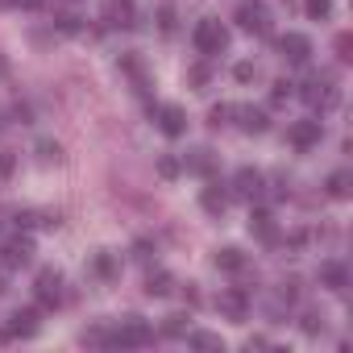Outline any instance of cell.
<instances>
[{
    "label": "cell",
    "mask_w": 353,
    "mask_h": 353,
    "mask_svg": "<svg viewBox=\"0 0 353 353\" xmlns=\"http://www.w3.org/2000/svg\"><path fill=\"white\" fill-rule=\"evenodd\" d=\"M192 42H196V50H200L204 59H216V54L229 50V30H225L216 17H204V21H196Z\"/></svg>",
    "instance_id": "obj_1"
},
{
    "label": "cell",
    "mask_w": 353,
    "mask_h": 353,
    "mask_svg": "<svg viewBox=\"0 0 353 353\" xmlns=\"http://www.w3.org/2000/svg\"><path fill=\"white\" fill-rule=\"evenodd\" d=\"M154 341V328H150V320H141V316H125L121 324H117V332H108V345H121V349H141V345H150Z\"/></svg>",
    "instance_id": "obj_2"
},
{
    "label": "cell",
    "mask_w": 353,
    "mask_h": 353,
    "mask_svg": "<svg viewBox=\"0 0 353 353\" xmlns=\"http://www.w3.org/2000/svg\"><path fill=\"white\" fill-rule=\"evenodd\" d=\"M299 96H303L312 108H336V100H341L332 71H320V75H312V79L303 83V92H299Z\"/></svg>",
    "instance_id": "obj_3"
},
{
    "label": "cell",
    "mask_w": 353,
    "mask_h": 353,
    "mask_svg": "<svg viewBox=\"0 0 353 353\" xmlns=\"http://www.w3.org/2000/svg\"><path fill=\"white\" fill-rule=\"evenodd\" d=\"M237 26L245 30V34H258V38H270V9L262 5V0H241L237 5Z\"/></svg>",
    "instance_id": "obj_4"
},
{
    "label": "cell",
    "mask_w": 353,
    "mask_h": 353,
    "mask_svg": "<svg viewBox=\"0 0 353 353\" xmlns=\"http://www.w3.org/2000/svg\"><path fill=\"white\" fill-rule=\"evenodd\" d=\"M34 295H38L42 307H59V303H63V274H59L54 266L38 270V279H34Z\"/></svg>",
    "instance_id": "obj_5"
},
{
    "label": "cell",
    "mask_w": 353,
    "mask_h": 353,
    "mask_svg": "<svg viewBox=\"0 0 353 353\" xmlns=\"http://www.w3.org/2000/svg\"><path fill=\"white\" fill-rule=\"evenodd\" d=\"M274 46H279V54H283L291 67H303V63L312 59V42H307L303 34H283V38H274Z\"/></svg>",
    "instance_id": "obj_6"
},
{
    "label": "cell",
    "mask_w": 353,
    "mask_h": 353,
    "mask_svg": "<svg viewBox=\"0 0 353 353\" xmlns=\"http://www.w3.org/2000/svg\"><path fill=\"white\" fill-rule=\"evenodd\" d=\"M216 307H221V312H225L229 320L245 324V316H250V291H245V287H229V291H221Z\"/></svg>",
    "instance_id": "obj_7"
},
{
    "label": "cell",
    "mask_w": 353,
    "mask_h": 353,
    "mask_svg": "<svg viewBox=\"0 0 353 353\" xmlns=\"http://www.w3.org/2000/svg\"><path fill=\"white\" fill-rule=\"evenodd\" d=\"M154 117H158V129H162L166 137H183V133H188V112H183L179 104H158Z\"/></svg>",
    "instance_id": "obj_8"
},
{
    "label": "cell",
    "mask_w": 353,
    "mask_h": 353,
    "mask_svg": "<svg viewBox=\"0 0 353 353\" xmlns=\"http://www.w3.org/2000/svg\"><path fill=\"white\" fill-rule=\"evenodd\" d=\"M320 137H324V125H320V121H295V125L287 129V141H291L295 150H312V145H320Z\"/></svg>",
    "instance_id": "obj_9"
},
{
    "label": "cell",
    "mask_w": 353,
    "mask_h": 353,
    "mask_svg": "<svg viewBox=\"0 0 353 353\" xmlns=\"http://www.w3.org/2000/svg\"><path fill=\"white\" fill-rule=\"evenodd\" d=\"M38 328H42V312H38V307H17V312L9 316V332L21 336V341L38 336Z\"/></svg>",
    "instance_id": "obj_10"
},
{
    "label": "cell",
    "mask_w": 353,
    "mask_h": 353,
    "mask_svg": "<svg viewBox=\"0 0 353 353\" xmlns=\"http://www.w3.org/2000/svg\"><path fill=\"white\" fill-rule=\"evenodd\" d=\"M133 21H137V5H133V0H104V26L129 30Z\"/></svg>",
    "instance_id": "obj_11"
},
{
    "label": "cell",
    "mask_w": 353,
    "mask_h": 353,
    "mask_svg": "<svg viewBox=\"0 0 353 353\" xmlns=\"http://www.w3.org/2000/svg\"><path fill=\"white\" fill-rule=\"evenodd\" d=\"M30 258H34V241H30V237H13V241L0 245V262H5L9 270H13V266H26Z\"/></svg>",
    "instance_id": "obj_12"
},
{
    "label": "cell",
    "mask_w": 353,
    "mask_h": 353,
    "mask_svg": "<svg viewBox=\"0 0 353 353\" xmlns=\"http://www.w3.org/2000/svg\"><path fill=\"white\" fill-rule=\"evenodd\" d=\"M250 233H254L258 241H266V245H279V229H274L270 208H254V212H250Z\"/></svg>",
    "instance_id": "obj_13"
},
{
    "label": "cell",
    "mask_w": 353,
    "mask_h": 353,
    "mask_svg": "<svg viewBox=\"0 0 353 353\" xmlns=\"http://www.w3.org/2000/svg\"><path fill=\"white\" fill-rule=\"evenodd\" d=\"M262 170H254V166H241L237 174H233V188H237V196H245V200H258L262 196Z\"/></svg>",
    "instance_id": "obj_14"
},
{
    "label": "cell",
    "mask_w": 353,
    "mask_h": 353,
    "mask_svg": "<svg viewBox=\"0 0 353 353\" xmlns=\"http://www.w3.org/2000/svg\"><path fill=\"white\" fill-rule=\"evenodd\" d=\"M320 283L328 291H349V266L345 262H320Z\"/></svg>",
    "instance_id": "obj_15"
},
{
    "label": "cell",
    "mask_w": 353,
    "mask_h": 353,
    "mask_svg": "<svg viewBox=\"0 0 353 353\" xmlns=\"http://www.w3.org/2000/svg\"><path fill=\"white\" fill-rule=\"evenodd\" d=\"M92 274H96L100 283H112V279H121V262H117V254H108V250L92 254Z\"/></svg>",
    "instance_id": "obj_16"
},
{
    "label": "cell",
    "mask_w": 353,
    "mask_h": 353,
    "mask_svg": "<svg viewBox=\"0 0 353 353\" xmlns=\"http://www.w3.org/2000/svg\"><path fill=\"white\" fill-rule=\"evenodd\" d=\"M233 117H241V129H245V133H266V129H270L266 108H254V104H250V108H237Z\"/></svg>",
    "instance_id": "obj_17"
},
{
    "label": "cell",
    "mask_w": 353,
    "mask_h": 353,
    "mask_svg": "<svg viewBox=\"0 0 353 353\" xmlns=\"http://www.w3.org/2000/svg\"><path fill=\"white\" fill-rule=\"evenodd\" d=\"M212 262H216V270H229V274L245 270V254H241L237 245H221V250L212 254Z\"/></svg>",
    "instance_id": "obj_18"
},
{
    "label": "cell",
    "mask_w": 353,
    "mask_h": 353,
    "mask_svg": "<svg viewBox=\"0 0 353 353\" xmlns=\"http://www.w3.org/2000/svg\"><path fill=\"white\" fill-rule=\"evenodd\" d=\"M200 208H204V212H212V216H221V212L229 208V196L221 192V183H208V188L200 192Z\"/></svg>",
    "instance_id": "obj_19"
},
{
    "label": "cell",
    "mask_w": 353,
    "mask_h": 353,
    "mask_svg": "<svg viewBox=\"0 0 353 353\" xmlns=\"http://www.w3.org/2000/svg\"><path fill=\"white\" fill-rule=\"evenodd\" d=\"M170 291H174V279H170L166 270H150V274H145V295H150V299H166Z\"/></svg>",
    "instance_id": "obj_20"
},
{
    "label": "cell",
    "mask_w": 353,
    "mask_h": 353,
    "mask_svg": "<svg viewBox=\"0 0 353 353\" xmlns=\"http://www.w3.org/2000/svg\"><path fill=\"white\" fill-rule=\"evenodd\" d=\"M324 188H328L332 200H349V192H353V174H349V170H332L328 179H324Z\"/></svg>",
    "instance_id": "obj_21"
},
{
    "label": "cell",
    "mask_w": 353,
    "mask_h": 353,
    "mask_svg": "<svg viewBox=\"0 0 353 353\" xmlns=\"http://www.w3.org/2000/svg\"><path fill=\"white\" fill-rule=\"evenodd\" d=\"M188 332H192L188 312H174V316H166V320H162V336H188Z\"/></svg>",
    "instance_id": "obj_22"
},
{
    "label": "cell",
    "mask_w": 353,
    "mask_h": 353,
    "mask_svg": "<svg viewBox=\"0 0 353 353\" xmlns=\"http://www.w3.org/2000/svg\"><path fill=\"white\" fill-rule=\"evenodd\" d=\"M188 341H192V349H204V353H221L225 349V341L216 332H204V328L200 332H188Z\"/></svg>",
    "instance_id": "obj_23"
},
{
    "label": "cell",
    "mask_w": 353,
    "mask_h": 353,
    "mask_svg": "<svg viewBox=\"0 0 353 353\" xmlns=\"http://www.w3.org/2000/svg\"><path fill=\"white\" fill-rule=\"evenodd\" d=\"M154 170H158V179H179V174H183V162L174 158V154H162V158L154 162Z\"/></svg>",
    "instance_id": "obj_24"
},
{
    "label": "cell",
    "mask_w": 353,
    "mask_h": 353,
    "mask_svg": "<svg viewBox=\"0 0 353 353\" xmlns=\"http://www.w3.org/2000/svg\"><path fill=\"white\" fill-rule=\"evenodd\" d=\"M183 166H188V170H196V174H212V166H216V162H212V150H192V158H188Z\"/></svg>",
    "instance_id": "obj_25"
},
{
    "label": "cell",
    "mask_w": 353,
    "mask_h": 353,
    "mask_svg": "<svg viewBox=\"0 0 353 353\" xmlns=\"http://www.w3.org/2000/svg\"><path fill=\"white\" fill-rule=\"evenodd\" d=\"M303 13L312 21H328L332 17V0H303Z\"/></svg>",
    "instance_id": "obj_26"
},
{
    "label": "cell",
    "mask_w": 353,
    "mask_h": 353,
    "mask_svg": "<svg viewBox=\"0 0 353 353\" xmlns=\"http://www.w3.org/2000/svg\"><path fill=\"white\" fill-rule=\"evenodd\" d=\"M291 96H295V83H291V79H274V83H270V104H274V108L287 104Z\"/></svg>",
    "instance_id": "obj_27"
},
{
    "label": "cell",
    "mask_w": 353,
    "mask_h": 353,
    "mask_svg": "<svg viewBox=\"0 0 353 353\" xmlns=\"http://www.w3.org/2000/svg\"><path fill=\"white\" fill-rule=\"evenodd\" d=\"M154 17H158V30H162L166 38L179 30V17H174V9H170V5H158V13H154Z\"/></svg>",
    "instance_id": "obj_28"
},
{
    "label": "cell",
    "mask_w": 353,
    "mask_h": 353,
    "mask_svg": "<svg viewBox=\"0 0 353 353\" xmlns=\"http://www.w3.org/2000/svg\"><path fill=\"white\" fill-rule=\"evenodd\" d=\"M208 79H212V67L208 63H192L188 67V83L192 88H208Z\"/></svg>",
    "instance_id": "obj_29"
},
{
    "label": "cell",
    "mask_w": 353,
    "mask_h": 353,
    "mask_svg": "<svg viewBox=\"0 0 353 353\" xmlns=\"http://www.w3.org/2000/svg\"><path fill=\"white\" fill-rule=\"evenodd\" d=\"M233 112H237L233 104H212V108H208V125H212V129H221V125H229V117H233Z\"/></svg>",
    "instance_id": "obj_30"
},
{
    "label": "cell",
    "mask_w": 353,
    "mask_h": 353,
    "mask_svg": "<svg viewBox=\"0 0 353 353\" xmlns=\"http://www.w3.org/2000/svg\"><path fill=\"white\" fill-rule=\"evenodd\" d=\"M38 158H42V162H63V145L50 141V137H42V141H38Z\"/></svg>",
    "instance_id": "obj_31"
},
{
    "label": "cell",
    "mask_w": 353,
    "mask_h": 353,
    "mask_svg": "<svg viewBox=\"0 0 353 353\" xmlns=\"http://www.w3.org/2000/svg\"><path fill=\"white\" fill-rule=\"evenodd\" d=\"M54 30H59V34H79L83 21H79L75 13H59V17H54Z\"/></svg>",
    "instance_id": "obj_32"
},
{
    "label": "cell",
    "mask_w": 353,
    "mask_h": 353,
    "mask_svg": "<svg viewBox=\"0 0 353 353\" xmlns=\"http://www.w3.org/2000/svg\"><path fill=\"white\" fill-rule=\"evenodd\" d=\"M336 59L341 63H353V38L349 34H336Z\"/></svg>",
    "instance_id": "obj_33"
},
{
    "label": "cell",
    "mask_w": 353,
    "mask_h": 353,
    "mask_svg": "<svg viewBox=\"0 0 353 353\" xmlns=\"http://www.w3.org/2000/svg\"><path fill=\"white\" fill-rule=\"evenodd\" d=\"M233 79H237V83H254V79H258V67H254V63H237V67H233Z\"/></svg>",
    "instance_id": "obj_34"
},
{
    "label": "cell",
    "mask_w": 353,
    "mask_h": 353,
    "mask_svg": "<svg viewBox=\"0 0 353 353\" xmlns=\"http://www.w3.org/2000/svg\"><path fill=\"white\" fill-rule=\"evenodd\" d=\"M303 332H307V336H316V332H324V316H316V312H307V316H303Z\"/></svg>",
    "instance_id": "obj_35"
},
{
    "label": "cell",
    "mask_w": 353,
    "mask_h": 353,
    "mask_svg": "<svg viewBox=\"0 0 353 353\" xmlns=\"http://www.w3.org/2000/svg\"><path fill=\"white\" fill-rule=\"evenodd\" d=\"M13 166H17V158H13L9 150H0V183H5L9 174H13Z\"/></svg>",
    "instance_id": "obj_36"
},
{
    "label": "cell",
    "mask_w": 353,
    "mask_h": 353,
    "mask_svg": "<svg viewBox=\"0 0 353 353\" xmlns=\"http://www.w3.org/2000/svg\"><path fill=\"white\" fill-rule=\"evenodd\" d=\"M150 254H154V241H150V237H137V241H133V258H141V262H145Z\"/></svg>",
    "instance_id": "obj_37"
},
{
    "label": "cell",
    "mask_w": 353,
    "mask_h": 353,
    "mask_svg": "<svg viewBox=\"0 0 353 353\" xmlns=\"http://www.w3.org/2000/svg\"><path fill=\"white\" fill-rule=\"evenodd\" d=\"M279 295H283L287 303H295V299H299V283H295V279H291V283H283V287H279Z\"/></svg>",
    "instance_id": "obj_38"
},
{
    "label": "cell",
    "mask_w": 353,
    "mask_h": 353,
    "mask_svg": "<svg viewBox=\"0 0 353 353\" xmlns=\"http://www.w3.org/2000/svg\"><path fill=\"white\" fill-rule=\"evenodd\" d=\"M245 349H270V341H266V336H250Z\"/></svg>",
    "instance_id": "obj_39"
},
{
    "label": "cell",
    "mask_w": 353,
    "mask_h": 353,
    "mask_svg": "<svg viewBox=\"0 0 353 353\" xmlns=\"http://www.w3.org/2000/svg\"><path fill=\"white\" fill-rule=\"evenodd\" d=\"M21 9H46V0H17Z\"/></svg>",
    "instance_id": "obj_40"
},
{
    "label": "cell",
    "mask_w": 353,
    "mask_h": 353,
    "mask_svg": "<svg viewBox=\"0 0 353 353\" xmlns=\"http://www.w3.org/2000/svg\"><path fill=\"white\" fill-rule=\"evenodd\" d=\"M0 9H17V0H0Z\"/></svg>",
    "instance_id": "obj_41"
},
{
    "label": "cell",
    "mask_w": 353,
    "mask_h": 353,
    "mask_svg": "<svg viewBox=\"0 0 353 353\" xmlns=\"http://www.w3.org/2000/svg\"><path fill=\"white\" fill-rule=\"evenodd\" d=\"M5 291H9V279H5V274H0V295H5Z\"/></svg>",
    "instance_id": "obj_42"
},
{
    "label": "cell",
    "mask_w": 353,
    "mask_h": 353,
    "mask_svg": "<svg viewBox=\"0 0 353 353\" xmlns=\"http://www.w3.org/2000/svg\"><path fill=\"white\" fill-rule=\"evenodd\" d=\"M5 71H9V63H5V54H0V75H5Z\"/></svg>",
    "instance_id": "obj_43"
},
{
    "label": "cell",
    "mask_w": 353,
    "mask_h": 353,
    "mask_svg": "<svg viewBox=\"0 0 353 353\" xmlns=\"http://www.w3.org/2000/svg\"><path fill=\"white\" fill-rule=\"evenodd\" d=\"M5 336H9V328H0V345H5Z\"/></svg>",
    "instance_id": "obj_44"
},
{
    "label": "cell",
    "mask_w": 353,
    "mask_h": 353,
    "mask_svg": "<svg viewBox=\"0 0 353 353\" xmlns=\"http://www.w3.org/2000/svg\"><path fill=\"white\" fill-rule=\"evenodd\" d=\"M0 129H5V117H0Z\"/></svg>",
    "instance_id": "obj_45"
}]
</instances>
